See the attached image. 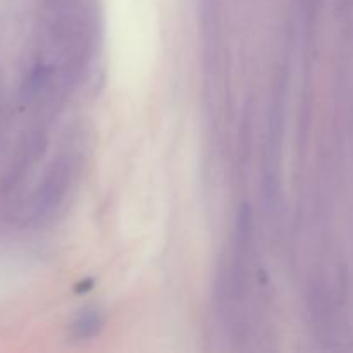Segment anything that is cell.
<instances>
[{
	"label": "cell",
	"instance_id": "6da1fadb",
	"mask_svg": "<svg viewBox=\"0 0 353 353\" xmlns=\"http://www.w3.org/2000/svg\"><path fill=\"white\" fill-rule=\"evenodd\" d=\"M102 321H100V316L97 310H88V312H83L79 316L78 323H76V331H78V336L86 338L90 334H95L97 330L100 327Z\"/></svg>",
	"mask_w": 353,
	"mask_h": 353
}]
</instances>
